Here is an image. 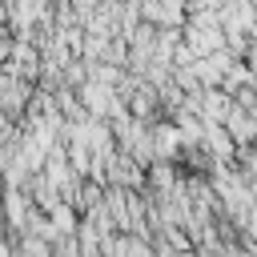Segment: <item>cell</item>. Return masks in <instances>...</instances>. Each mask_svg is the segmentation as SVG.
I'll return each instance as SVG.
<instances>
[{
    "mask_svg": "<svg viewBox=\"0 0 257 257\" xmlns=\"http://www.w3.org/2000/svg\"><path fill=\"white\" fill-rule=\"evenodd\" d=\"M209 141H213V149H217V153H225V157H229V137H225L221 128H213V133H209Z\"/></svg>",
    "mask_w": 257,
    "mask_h": 257,
    "instance_id": "6da1fadb",
    "label": "cell"
}]
</instances>
